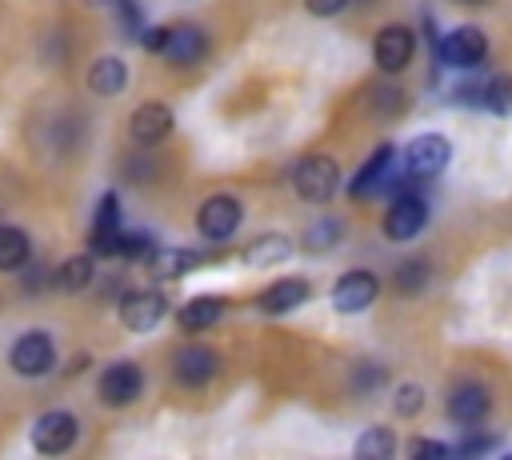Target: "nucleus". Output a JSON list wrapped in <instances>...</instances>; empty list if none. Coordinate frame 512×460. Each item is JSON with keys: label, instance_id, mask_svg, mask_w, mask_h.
Returning <instances> with one entry per match:
<instances>
[{"label": "nucleus", "instance_id": "1", "mask_svg": "<svg viewBox=\"0 0 512 460\" xmlns=\"http://www.w3.org/2000/svg\"><path fill=\"white\" fill-rule=\"evenodd\" d=\"M452 160V144L440 132H420L408 148H404V176L412 180H432L436 172H444V164Z\"/></svg>", "mask_w": 512, "mask_h": 460}, {"label": "nucleus", "instance_id": "2", "mask_svg": "<svg viewBox=\"0 0 512 460\" xmlns=\"http://www.w3.org/2000/svg\"><path fill=\"white\" fill-rule=\"evenodd\" d=\"M484 52H488V40H484V32L472 28V24H460V28H452L448 36L436 40V56H440V64L460 68V72L476 68V64L484 60Z\"/></svg>", "mask_w": 512, "mask_h": 460}, {"label": "nucleus", "instance_id": "3", "mask_svg": "<svg viewBox=\"0 0 512 460\" xmlns=\"http://www.w3.org/2000/svg\"><path fill=\"white\" fill-rule=\"evenodd\" d=\"M292 184H296V192L304 200L324 204V200H332V192L340 184V168H336L332 156H304L296 164V172H292Z\"/></svg>", "mask_w": 512, "mask_h": 460}, {"label": "nucleus", "instance_id": "4", "mask_svg": "<svg viewBox=\"0 0 512 460\" xmlns=\"http://www.w3.org/2000/svg\"><path fill=\"white\" fill-rule=\"evenodd\" d=\"M140 392H144V372H140V364H132V360L108 364V368L100 372V400H104L108 408H124V404H132Z\"/></svg>", "mask_w": 512, "mask_h": 460}, {"label": "nucleus", "instance_id": "5", "mask_svg": "<svg viewBox=\"0 0 512 460\" xmlns=\"http://www.w3.org/2000/svg\"><path fill=\"white\" fill-rule=\"evenodd\" d=\"M412 52H416V36H412V28H404V24H388V28L376 32L372 56H376V68H380V72H404L408 60H412Z\"/></svg>", "mask_w": 512, "mask_h": 460}, {"label": "nucleus", "instance_id": "6", "mask_svg": "<svg viewBox=\"0 0 512 460\" xmlns=\"http://www.w3.org/2000/svg\"><path fill=\"white\" fill-rule=\"evenodd\" d=\"M424 224H428V204H424V196H416V192H400V196L392 200V208L384 212V232H388V240H412Z\"/></svg>", "mask_w": 512, "mask_h": 460}, {"label": "nucleus", "instance_id": "7", "mask_svg": "<svg viewBox=\"0 0 512 460\" xmlns=\"http://www.w3.org/2000/svg\"><path fill=\"white\" fill-rule=\"evenodd\" d=\"M164 316H168V300L160 292L140 288V292L120 296V320H124L128 332H152Z\"/></svg>", "mask_w": 512, "mask_h": 460}, {"label": "nucleus", "instance_id": "8", "mask_svg": "<svg viewBox=\"0 0 512 460\" xmlns=\"http://www.w3.org/2000/svg\"><path fill=\"white\" fill-rule=\"evenodd\" d=\"M32 444H36V452H44V456H60V452H68L72 444H76V416L72 412H44L36 424H32Z\"/></svg>", "mask_w": 512, "mask_h": 460}, {"label": "nucleus", "instance_id": "9", "mask_svg": "<svg viewBox=\"0 0 512 460\" xmlns=\"http://www.w3.org/2000/svg\"><path fill=\"white\" fill-rule=\"evenodd\" d=\"M240 200L236 196H228V192H220V196H208L204 204H200V216H196V224H200V232L208 236V240H228L236 228H240Z\"/></svg>", "mask_w": 512, "mask_h": 460}, {"label": "nucleus", "instance_id": "10", "mask_svg": "<svg viewBox=\"0 0 512 460\" xmlns=\"http://www.w3.org/2000/svg\"><path fill=\"white\" fill-rule=\"evenodd\" d=\"M8 364L20 372V376H44L52 364H56V348L44 332H24L12 352H8Z\"/></svg>", "mask_w": 512, "mask_h": 460}, {"label": "nucleus", "instance_id": "11", "mask_svg": "<svg viewBox=\"0 0 512 460\" xmlns=\"http://www.w3.org/2000/svg\"><path fill=\"white\" fill-rule=\"evenodd\" d=\"M120 204H116V192H104L100 204H96V216H92V252L96 256H120Z\"/></svg>", "mask_w": 512, "mask_h": 460}, {"label": "nucleus", "instance_id": "12", "mask_svg": "<svg viewBox=\"0 0 512 460\" xmlns=\"http://www.w3.org/2000/svg\"><path fill=\"white\" fill-rule=\"evenodd\" d=\"M380 292V280L372 272H344L336 284H332V304L336 312H364Z\"/></svg>", "mask_w": 512, "mask_h": 460}, {"label": "nucleus", "instance_id": "13", "mask_svg": "<svg viewBox=\"0 0 512 460\" xmlns=\"http://www.w3.org/2000/svg\"><path fill=\"white\" fill-rule=\"evenodd\" d=\"M216 368H220V356H216L212 348H204V344H184V348L172 356V372H176V380L188 384V388L208 384V380L216 376Z\"/></svg>", "mask_w": 512, "mask_h": 460}, {"label": "nucleus", "instance_id": "14", "mask_svg": "<svg viewBox=\"0 0 512 460\" xmlns=\"http://www.w3.org/2000/svg\"><path fill=\"white\" fill-rule=\"evenodd\" d=\"M392 160H396V148L392 144H380L368 160H364V168L352 176V196H368V192H376V188H388L392 180H396V172H392Z\"/></svg>", "mask_w": 512, "mask_h": 460}, {"label": "nucleus", "instance_id": "15", "mask_svg": "<svg viewBox=\"0 0 512 460\" xmlns=\"http://www.w3.org/2000/svg\"><path fill=\"white\" fill-rule=\"evenodd\" d=\"M132 140L136 144H160L168 132H172V108L160 104V100H148L132 112Z\"/></svg>", "mask_w": 512, "mask_h": 460}, {"label": "nucleus", "instance_id": "16", "mask_svg": "<svg viewBox=\"0 0 512 460\" xmlns=\"http://www.w3.org/2000/svg\"><path fill=\"white\" fill-rule=\"evenodd\" d=\"M488 408H492V400H488V392L480 384H456L452 396H448V416L456 424H464V428L480 424L488 416Z\"/></svg>", "mask_w": 512, "mask_h": 460}, {"label": "nucleus", "instance_id": "17", "mask_svg": "<svg viewBox=\"0 0 512 460\" xmlns=\"http://www.w3.org/2000/svg\"><path fill=\"white\" fill-rule=\"evenodd\" d=\"M208 52V36L196 28V24H172L168 28V44H164V60H172V64H192V60H200Z\"/></svg>", "mask_w": 512, "mask_h": 460}, {"label": "nucleus", "instance_id": "18", "mask_svg": "<svg viewBox=\"0 0 512 460\" xmlns=\"http://www.w3.org/2000/svg\"><path fill=\"white\" fill-rule=\"evenodd\" d=\"M308 300V284L300 280V276H288V280H276V284H268L264 292H260V312H292V308H300Z\"/></svg>", "mask_w": 512, "mask_h": 460}, {"label": "nucleus", "instance_id": "19", "mask_svg": "<svg viewBox=\"0 0 512 460\" xmlns=\"http://www.w3.org/2000/svg\"><path fill=\"white\" fill-rule=\"evenodd\" d=\"M220 316H224V300H220V296H192V300L176 312V324H180L184 332H204V328H212Z\"/></svg>", "mask_w": 512, "mask_h": 460}, {"label": "nucleus", "instance_id": "20", "mask_svg": "<svg viewBox=\"0 0 512 460\" xmlns=\"http://www.w3.org/2000/svg\"><path fill=\"white\" fill-rule=\"evenodd\" d=\"M288 256H292V244H288L284 236H276V232L256 236V240L240 252V260H244L248 268H272V264H280V260H288Z\"/></svg>", "mask_w": 512, "mask_h": 460}, {"label": "nucleus", "instance_id": "21", "mask_svg": "<svg viewBox=\"0 0 512 460\" xmlns=\"http://www.w3.org/2000/svg\"><path fill=\"white\" fill-rule=\"evenodd\" d=\"M124 84H128V68H124V60H116V56H100V60L88 68V88L100 92V96H116Z\"/></svg>", "mask_w": 512, "mask_h": 460}, {"label": "nucleus", "instance_id": "22", "mask_svg": "<svg viewBox=\"0 0 512 460\" xmlns=\"http://www.w3.org/2000/svg\"><path fill=\"white\" fill-rule=\"evenodd\" d=\"M148 264H152L156 276L176 280V276H184V272H192L200 264V252H192V248H152Z\"/></svg>", "mask_w": 512, "mask_h": 460}, {"label": "nucleus", "instance_id": "23", "mask_svg": "<svg viewBox=\"0 0 512 460\" xmlns=\"http://www.w3.org/2000/svg\"><path fill=\"white\" fill-rule=\"evenodd\" d=\"M28 232L24 228H12V224H0V272H16L28 264Z\"/></svg>", "mask_w": 512, "mask_h": 460}, {"label": "nucleus", "instance_id": "24", "mask_svg": "<svg viewBox=\"0 0 512 460\" xmlns=\"http://www.w3.org/2000/svg\"><path fill=\"white\" fill-rule=\"evenodd\" d=\"M92 272H96V260H92V256H68L64 264H56L52 284H56L60 292H80V288H88Z\"/></svg>", "mask_w": 512, "mask_h": 460}, {"label": "nucleus", "instance_id": "25", "mask_svg": "<svg viewBox=\"0 0 512 460\" xmlns=\"http://www.w3.org/2000/svg\"><path fill=\"white\" fill-rule=\"evenodd\" d=\"M480 108L492 112V116H512V76H492L484 80V92H480Z\"/></svg>", "mask_w": 512, "mask_h": 460}, {"label": "nucleus", "instance_id": "26", "mask_svg": "<svg viewBox=\"0 0 512 460\" xmlns=\"http://www.w3.org/2000/svg\"><path fill=\"white\" fill-rule=\"evenodd\" d=\"M396 452V436L388 428H368L360 440H356V456L360 460H388Z\"/></svg>", "mask_w": 512, "mask_h": 460}, {"label": "nucleus", "instance_id": "27", "mask_svg": "<svg viewBox=\"0 0 512 460\" xmlns=\"http://www.w3.org/2000/svg\"><path fill=\"white\" fill-rule=\"evenodd\" d=\"M336 240H340V220H320V224L308 228L304 248H308V252H324V248H332Z\"/></svg>", "mask_w": 512, "mask_h": 460}, {"label": "nucleus", "instance_id": "28", "mask_svg": "<svg viewBox=\"0 0 512 460\" xmlns=\"http://www.w3.org/2000/svg\"><path fill=\"white\" fill-rule=\"evenodd\" d=\"M424 280H428V264L424 260H404L396 268V288L400 292H416V288H424Z\"/></svg>", "mask_w": 512, "mask_h": 460}, {"label": "nucleus", "instance_id": "29", "mask_svg": "<svg viewBox=\"0 0 512 460\" xmlns=\"http://www.w3.org/2000/svg\"><path fill=\"white\" fill-rule=\"evenodd\" d=\"M424 408V388L420 384H400V392H396V412L400 416H416Z\"/></svg>", "mask_w": 512, "mask_h": 460}, {"label": "nucleus", "instance_id": "30", "mask_svg": "<svg viewBox=\"0 0 512 460\" xmlns=\"http://www.w3.org/2000/svg\"><path fill=\"white\" fill-rule=\"evenodd\" d=\"M120 256H152V240H148V232H124L120 236Z\"/></svg>", "mask_w": 512, "mask_h": 460}, {"label": "nucleus", "instance_id": "31", "mask_svg": "<svg viewBox=\"0 0 512 460\" xmlns=\"http://www.w3.org/2000/svg\"><path fill=\"white\" fill-rule=\"evenodd\" d=\"M488 448H496V436H472V440H460V456H480V452H488Z\"/></svg>", "mask_w": 512, "mask_h": 460}, {"label": "nucleus", "instance_id": "32", "mask_svg": "<svg viewBox=\"0 0 512 460\" xmlns=\"http://www.w3.org/2000/svg\"><path fill=\"white\" fill-rule=\"evenodd\" d=\"M412 456H448L452 448L448 444H440V440H412V448H408Z\"/></svg>", "mask_w": 512, "mask_h": 460}, {"label": "nucleus", "instance_id": "33", "mask_svg": "<svg viewBox=\"0 0 512 460\" xmlns=\"http://www.w3.org/2000/svg\"><path fill=\"white\" fill-rule=\"evenodd\" d=\"M116 8H120V24L124 28H140V4L136 0H116Z\"/></svg>", "mask_w": 512, "mask_h": 460}, {"label": "nucleus", "instance_id": "34", "mask_svg": "<svg viewBox=\"0 0 512 460\" xmlns=\"http://www.w3.org/2000/svg\"><path fill=\"white\" fill-rule=\"evenodd\" d=\"M304 4H308V12H312V16H336L348 0H304Z\"/></svg>", "mask_w": 512, "mask_h": 460}, {"label": "nucleus", "instance_id": "35", "mask_svg": "<svg viewBox=\"0 0 512 460\" xmlns=\"http://www.w3.org/2000/svg\"><path fill=\"white\" fill-rule=\"evenodd\" d=\"M140 40H144L148 52H164V44H168V28H148Z\"/></svg>", "mask_w": 512, "mask_h": 460}, {"label": "nucleus", "instance_id": "36", "mask_svg": "<svg viewBox=\"0 0 512 460\" xmlns=\"http://www.w3.org/2000/svg\"><path fill=\"white\" fill-rule=\"evenodd\" d=\"M464 4H480V0H464Z\"/></svg>", "mask_w": 512, "mask_h": 460}]
</instances>
